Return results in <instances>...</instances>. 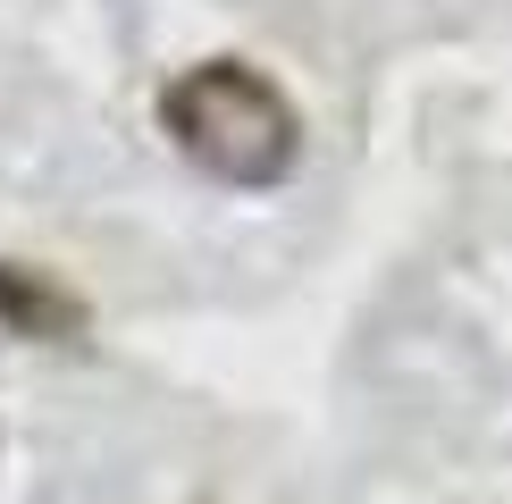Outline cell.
<instances>
[{"mask_svg":"<svg viewBox=\"0 0 512 504\" xmlns=\"http://www.w3.org/2000/svg\"><path fill=\"white\" fill-rule=\"evenodd\" d=\"M160 135L177 143L202 177L236 185V194H269L303 160V118L261 68L244 59H202V68L160 84Z\"/></svg>","mask_w":512,"mask_h":504,"instance_id":"obj_1","label":"cell"},{"mask_svg":"<svg viewBox=\"0 0 512 504\" xmlns=\"http://www.w3.org/2000/svg\"><path fill=\"white\" fill-rule=\"evenodd\" d=\"M0 328L26 345H76L84 336V294H68L51 269L0 261Z\"/></svg>","mask_w":512,"mask_h":504,"instance_id":"obj_2","label":"cell"}]
</instances>
